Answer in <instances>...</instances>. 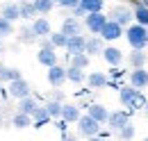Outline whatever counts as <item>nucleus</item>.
I'll list each match as a JSON object with an SVG mask.
<instances>
[{
	"instance_id": "1",
	"label": "nucleus",
	"mask_w": 148,
	"mask_h": 141,
	"mask_svg": "<svg viewBox=\"0 0 148 141\" xmlns=\"http://www.w3.org/2000/svg\"><path fill=\"white\" fill-rule=\"evenodd\" d=\"M119 98H121V105L128 107V109H141L148 100L146 96L141 93V89H134L132 84L119 87Z\"/></svg>"
},
{
	"instance_id": "2",
	"label": "nucleus",
	"mask_w": 148,
	"mask_h": 141,
	"mask_svg": "<svg viewBox=\"0 0 148 141\" xmlns=\"http://www.w3.org/2000/svg\"><path fill=\"white\" fill-rule=\"evenodd\" d=\"M125 39H128L130 48L144 50V48H148V27L141 23H130L125 27Z\"/></svg>"
},
{
	"instance_id": "3",
	"label": "nucleus",
	"mask_w": 148,
	"mask_h": 141,
	"mask_svg": "<svg viewBox=\"0 0 148 141\" xmlns=\"http://www.w3.org/2000/svg\"><path fill=\"white\" fill-rule=\"evenodd\" d=\"M37 62L41 64V66H53V64H57V53H55V46L50 43V39L48 36H41V48H39L37 53Z\"/></svg>"
},
{
	"instance_id": "4",
	"label": "nucleus",
	"mask_w": 148,
	"mask_h": 141,
	"mask_svg": "<svg viewBox=\"0 0 148 141\" xmlns=\"http://www.w3.org/2000/svg\"><path fill=\"white\" fill-rule=\"evenodd\" d=\"M77 123V132L82 134V137H96L98 132H100V123L93 118V116H89V114H80V118L75 121Z\"/></svg>"
},
{
	"instance_id": "5",
	"label": "nucleus",
	"mask_w": 148,
	"mask_h": 141,
	"mask_svg": "<svg viewBox=\"0 0 148 141\" xmlns=\"http://www.w3.org/2000/svg\"><path fill=\"white\" fill-rule=\"evenodd\" d=\"M32 93V87H30V82L27 80H23V75L16 77V80H12V82H7V96H12V98H23V96H30Z\"/></svg>"
},
{
	"instance_id": "6",
	"label": "nucleus",
	"mask_w": 148,
	"mask_h": 141,
	"mask_svg": "<svg viewBox=\"0 0 148 141\" xmlns=\"http://www.w3.org/2000/svg\"><path fill=\"white\" fill-rule=\"evenodd\" d=\"M107 18L116 21V23L123 25V27H128L130 23L134 21V18H132V9H130L128 5H114V7L110 9V14H107Z\"/></svg>"
},
{
	"instance_id": "7",
	"label": "nucleus",
	"mask_w": 148,
	"mask_h": 141,
	"mask_svg": "<svg viewBox=\"0 0 148 141\" xmlns=\"http://www.w3.org/2000/svg\"><path fill=\"white\" fill-rule=\"evenodd\" d=\"M105 21H107V16H105L103 12H89V14H84V27H87L91 34H100Z\"/></svg>"
},
{
	"instance_id": "8",
	"label": "nucleus",
	"mask_w": 148,
	"mask_h": 141,
	"mask_svg": "<svg viewBox=\"0 0 148 141\" xmlns=\"http://www.w3.org/2000/svg\"><path fill=\"white\" fill-rule=\"evenodd\" d=\"M100 36H103L105 41H116V39L123 36V25H119L116 21L107 18L105 25H103V30H100Z\"/></svg>"
},
{
	"instance_id": "9",
	"label": "nucleus",
	"mask_w": 148,
	"mask_h": 141,
	"mask_svg": "<svg viewBox=\"0 0 148 141\" xmlns=\"http://www.w3.org/2000/svg\"><path fill=\"white\" fill-rule=\"evenodd\" d=\"M48 82H50V87L59 89L64 82H66V68H64V66H59V64L48 66Z\"/></svg>"
},
{
	"instance_id": "10",
	"label": "nucleus",
	"mask_w": 148,
	"mask_h": 141,
	"mask_svg": "<svg viewBox=\"0 0 148 141\" xmlns=\"http://www.w3.org/2000/svg\"><path fill=\"white\" fill-rule=\"evenodd\" d=\"M84 43H87V39L82 34H73L66 39V46H64V50H66V57H71V55H77V53H84Z\"/></svg>"
},
{
	"instance_id": "11",
	"label": "nucleus",
	"mask_w": 148,
	"mask_h": 141,
	"mask_svg": "<svg viewBox=\"0 0 148 141\" xmlns=\"http://www.w3.org/2000/svg\"><path fill=\"white\" fill-rule=\"evenodd\" d=\"M130 121V112L128 109H119V112H110V116H107V125H110L112 130L116 132V130H121L123 125Z\"/></svg>"
},
{
	"instance_id": "12",
	"label": "nucleus",
	"mask_w": 148,
	"mask_h": 141,
	"mask_svg": "<svg viewBox=\"0 0 148 141\" xmlns=\"http://www.w3.org/2000/svg\"><path fill=\"white\" fill-rule=\"evenodd\" d=\"M130 84L134 89H146L148 87V70L144 66H139V68H132L130 70Z\"/></svg>"
},
{
	"instance_id": "13",
	"label": "nucleus",
	"mask_w": 148,
	"mask_h": 141,
	"mask_svg": "<svg viewBox=\"0 0 148 141\" xmlns=\"http://www.w3.org/2000/svg\"><path fill=\"white\" fill-rule=\"evenodd\" d=\"M100 55H103V59H105L110 66H119V64L123 62V50H119L116 46H105Z\"/></svg>"
},
{
	"instance_id": "14",
	"label": "nucleus",
	"mask_w": 148,
	"mask_h": 141,
	"mask_svg": "<svg viewBox=\"0 0 148 141\" xmlns=\"http://www.w3.org/2000/svg\"><path fill=\"white\" fill-rule=\"evenodd\" d=\"M103 48H105V39H103L100 34L89 36L87 43H84V53L89 55V57H91V55H100V53H103Z\"/></svg>"
},
{
	"instance_id": "15",
	"label": "nucleus",
	"mask_w": 148,
	"mask_h": 141,
	"mask_svg": "<svg viewBox=\"0 0 148 141\" xmlns=\"http://www.w3.org/2000/svg\"><path fill=\"white\" fill-rule=\"evenodd\" d=\"M62 32L66 36H73V34H82V23H80V18L75 16H69L62 21Z\"/></svg>"
},
{
	"instance_id": "16",
	"label": "nucleus",
	"mask_w": 148,
	"mask_h": 141,
	"mask_svg": "<svg viewBox=\"0 0 148 141\" xmlns=\"http://www.w3.org/2000/svg\"><path fill=\"white\" fill-rule=\"evenodd\" d=\"M107 80H110V75L103 73V70H93V73L87 75V84H89V89H105V87H107Z\"/></svg>"
},
{
	"instance_id": "17",
	"label": "nucleus",
	"mask_w": 148,
	"mask_h": 141,
	"mask_svg": "<svg viewBox=\"0 0 148 141\" xmlns=\"http://www.w3.org/2000/svg\"><path fill=\"white\" fill-rule=\"evenodd\" d=\"M50 121H53V118H50L48 109H46V107H41V105H37V109L32 112V127H37V130H39V127L48 125Z\"/></svg>"
},
{
	"instance_id": "18",
	"label": "nucleus",
	"mask_w": 148,
	"mask_h": 141,
	"mask_svg": "<svg viewBox=\"0 0 148 141\" xmlns=\"http://www.w3.org/2000/svg\"><path fill=\"white\" fill-rule=\"evenodd\" d=\"M66 123H75L80 118V107L73 103H62V114H59Z\"/></svg>"
},
{
	"instance_id": "19",
	"label": "nucleus",
	"mask_w": 148,
	"mask_h": 141,
	"mask_svg": "<svg viewBox=\"0 0 148 141\" xmlns=\"http://www.w3.org/2000/svg\"><path fill=\"white\" fill-rule=\"evenodd\" d=\"M32 30H34V34L41 39V36H48L50 32H53V27H50V21L46 16H39L32 21Z\"/></svg>"
},
{
	"instance_id": "20",
	"label": "nucleus",
	"mask_w": 148,
	"mask_h": 141,
	"mask_svg": "<svg viewBox=\"0 0 148 141\" xmlns=\"http://www.w3.org/2000/svg\"><path fill=\"white\" fill-rule=\"evenodd\" d=\"M87 114L89 116H93L98 123L103 125V123H107V116H110V112H107V107H103V105H98V103H93V105L87 107Z\"/></svg>"
},
{
	"instance_id": "21",
	"label": "nucleus",
	"mask_w": 148,
	"mask_h": 141,
	"mask_svg": "<svg viewBox=\"0 0 148 141\" xmlns=\"http://www.w3.org/2000/svg\"><path fill=\"white\" fill-rule=\"evenodd\" d=\"M132 18H134V23H141L148 27V2H137L132 9Z\"/></svg>"
},
{
	"instance_id": "22",
	"label": "nucleus",
	"mask_w": 148,
	"mask_h": 141,
	"mask_svg": "<svg viewBox=\"0 0 148 141\" xmlns=\"http://www.w3.org/2000/svg\"><path fill=\"white\" fill-rule=\"evenodd\" d=\"M146 53L144 50H137V48H132V53L128 55V64L132 68H139V66H146Z\"/></svg>"
},
{
	"instance_id": "23",
	"label": "nucleus",
	"mask_w": 148,
	"mask_h": 141,
	"mask_svg": "<svg viewBox=\"0 0 148 141\" xmlns=\"http://www.w3.org/2000/svg\"><path fill=\"white\" fill-rule=\"evenodd\" d=\"M37 98H32V93L30 96H23V98H18V112H25V114H30L32 116V112L37 109Z\"/></svg>"
},
{
	"instance_id": "24",
	"label": "nucleus",
	"mask_w": 148,
	"mask_h": 141,
	"mask_svg": "<svg viewBox=\"0 0 148 141\" xmlns=\"http://www.w3.org/2000/svg\"><path fill=\"white\" fill-rule=\"evenodd\" d=\"M66 80H69V82H73V84H82V82L87 80V75H84V68L69 66V68H66Z\"/></svg>"
},
{
	"instance_id": "25",
	"label": "nucleus",
	"mask_w": 148,
	"mask_h": 141,
	"mask_svg": "<svg viewBox=\"0 0 148 141\" xmlns=\"http://www.w3.org/2000/svg\"><path fill=\"white\" fill-rule=\"evenodd\" d=\"M18 14H21V18H25V21H30V18L39 16L37 9H34V2H27V0L18 2Z\"/></svg>"
},
{
	"instance_id": "26",
	"label": "nucleus",
	"mask_w": 148,
	"mask_h": 141,
	"mask_svg": "<svg viewBox=\"0 0 148 141\" xmlns=\"http://www.w3.org/2000/svg\"><path fill=\"white\" fill-rule=\"evenodd\" d=\"M0 16H5L7 21H16V18H21V14H18V5L16 2H7L2 9H0Z\"/></svg>"
},
{
	"instance_id": "27",
	"label": "nucleus",
	"mask_w": 148,
	"mask_h": 141,
	"mask_svg": "<svg viewBox=\"0 0 148 141\" xmlns=\"http://www.w3.org/2000/svg\"><path fill=\"white\" fill-rule=\"evenodd\" d=\"M12 125H14V127H18V130H25V127H30V125H32V116H30V114H25V112H18V114H14Z\"/></svg>"
},
{
	"instance_id": "28",
	"label": "nucleus",
	"mask_w": 148,
	"mask_h": 141,
	"mask_svg": "<svg viewBox=\"0 0 148 141\" xmlns=\"http://www.w3.org/2000/svg\"><path fill=\"white\" fill-rule=\"evenodd\" d=\"M39 36L34 34V30H32V25H25V27H21L18 30V41L21 43H34Z\"/></svg>"
},
{
	"instance_id": "29",
	"label": "nucleus",
	"mask_w": 148,
	"mask_h": 141,
	"mask_svg": "<svg viewBox=\"0 0 148 141\" xmlns=\"http://www.w3.org/2000/svg\"><path fill=\"white\" fill-rule=\"evenodd\" d=\"M80 7L89 14V12H103L105 0H80Z\"/></svg>"
},
{
	"instance_id": "30",
	"label": "nucleus",
	"mask_w": 148,
	"mask_h": 141,
	"mask_svg": "<svg viewBox=\"0 0 148 141\" xmlns=\"http://www.w3.org/2000/svg\"><path fill=\"white\" fill-rule=\"evenodd\" d=\"M34 2V9H37V14H50L53 12V7H55V0H32Z\"/></svg>"
},
{
	"instance_id": "31",
	"label": "nucleus",
	"mask_w": 148,
	"mask_h": 141,
	"mask_svg": "<svg viewBox=\"0 0 148 141\" xmlns=\"http://www.w3.org/2000/svg\"><path fill=\"white\" fill-rule=\"evenodd\" d=\"M91 62V57L87 53H77V55H71V66H77V68H87Z\"/></svg>"
},
{
	"instance_id": "32",
	"label": "nucleus",
	"mask_w": 148,
	"mask_h": 141,
	"mask_svg": "<svg viewBox=\"0 0 148 141\" xmlns=\"http://www.w3.org/2000/svg\"><path fill=\"white\" fill-rule=\"evenodd\" d=\"M21 77V70L18 68H7V66H0V82H12Z\"/></svg>"
},
{
	"instance_id": "33",
	"label": "nucleus",
	"mask_w": 148,
	"mask_h": 141,
	"mask_svg": "<svg viewBox=\"0 0 148 141\" xmlns=\"http://www.w3.org/2000/svg\"><path fill=\"white\" fill-rule=\"evenodd\" d=\"M48 39H50V43H53L55 48H64L69 36H66L64 32H62V30H59V32H50V34H48Z\"/></svg>"
},
{
	"instance_id": "34",
	"label": "nucleus",
	"mask_w": 148,
	"mask_h": 141,
	"mask_svg": "<svg viewBox=\"0 0 148 141\" xmlns=\"http://www.w3.org/2000/svg\"><path fill=\"white\" fill-rule=\"evenodd\" d=\"M43 107L48 109L50 118H59V114H62V103H59V100H53V98H50V100H48Z\"/></svg>"
},
{
	"instance_id": "35",
	"label": "nucleus",
	"mask_w": 148,
	"mask_h": 141,
	"mask_svg": "<svg viewBox=\"0 0 148 141\" xmlns=\"http://www.w3.org/2000/svg\"><path fill=\"white\" fill-rule=\"evenodd\" d=\"M9 34H14V25H12V21H7L5 16H0V36L7 39Z\"/></svg>"
},
{
	"instance_id": "36",
	"label": "nucleus",
	"mask_w": 148,
	"mask_h": 141,
	"mask_svg": "<svg viewBox=\"0 0 148 141\" xmlns=\"http://www.w3.org/2000/svg\"><path fill=\"white\" fill-rule=\"evenodd\" d=\"M116 132H119V137H121V139H134V134H137V130H134V125L130 123H125L123 125V127H121V130H116Z\"/></svg>"
},
{
	"instance_id": "37",
	"label": "nucleus",
	"mask_w": 148,
	"mask_h": 141,
	"mask_svg": "<svg viewBox=\"0 0 148 141\" xmlns=\"http://www.w3.org/2000/svg\"><path fill=\"white\" fill-rule=\"evenodd\" d=\"M80 0H55V5H59V7H64V9H73L75 5H77Z\"/></svg>"
},
{
	"instance_id": "38",
	"label": "nucleus",
	"mask_w": 148,
	"mask_h": 141,
	"mask_svg": "<svg viewBox=\"0 0 148 141\" xmlns=\"http://www.w3.org/2000/svg\"><path fill=\"white\" fill-rule=\"evenodd\" d=\"M107 75H110V77H114V80H121V77H123V70L119 68V66H112V68L107 70Z\"/></svg>"
},
{
	"instance_id": "39",
	"label": "nucleus",
	"mask_w": 148,
	"mask_h": 141,
	"mask_svg": "<svg viewBox=\"0 0 148 141\" xmlns=\"http://www.w3.org/2000/svg\"><path fill=\"white\" fill-rule=\"evenodd\" d=\"M71 12H73V16H75V18H80V16H84V14H87V12H84V9L80 7V2L75 5V7H73V9H71Z\"/></svg>"
},
{
	"instance_id": "40",
	"label": "nucleus",
	"mask_w": 148,
	"mask_h": 141,
	"mask_svg": "<svg viewBox=\"0 0 148 141\" xmlns=\"http://www.w3.org/2000/svg\"><path fill=\"white\" fill-rule=\"evenodd\" d=\"M62 98H64V96H62L59 91H55V93H53V100H59V103H62Z\"/></svg>"
},
{
	"instance_id": "41",
	"label": "nucleus",
	"mask_w": 148,
	"mask_h": 141,
	"mask_svg": "<svg viewBox=\"0 0 148 141\" xmlns=\"http://www.w3.org/2000/svg\"><path fill=\"white\" fill-rule=\"evenodd\" d=\"M5 53V43H2V36H0V55Z\"/></svg>"
},
{
	"instance_id": "42",
	"label": "nucleus",
	"mask_w": 148,
	"mask_h": 141,
	"mask_svg": "<svg viewBox=\"0 0 148 141\" xmlns=\"http://www.w3.org/2000/svg\"><path fill=\"white\" fill-rule=\"evenodd\" d=\"M144 112H146V116H148V100H146V105H144Z\"/></svg>"
},
{
	"instance_id": "43",
	"label": "nucleus",
	"mask_w": 148,
	"mask_h": 141,
	"mask_svg": "<svg viewBox=\"0 0 148 141\" xmlns=\"http://www.w3.org/2000/svg\"><path fill=\"white\" fill-rule=\"evenodd\" d=\"M146 89H148V87H146Z\"/></svg>"
}]
</instances>
